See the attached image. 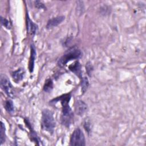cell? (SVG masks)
Wrapping results in <instances>:
<instances>
[{"label": "cell", "mask_w": 146, "mask_h": 146, "mask_svg": "<svg viewBox=\"0 0 146 146\" xmlns=\"http://www.w3.org/2000/svg\"><path fill=\"white\" fill-rule=\"evenodd\" d=\"M41 125L44 131L49 133L53 132L55 127V122L52 113L47 109H44L42 111Z\"/></svg>", "instance_id": "obj_1"}, {"label": "cell", "mask_w": 146, "mask_h": 146, "mask_svg": "<svg viewBox=\"0 0 146 146\" xmlns=\"http://www.w3.org/2000/svg\"><path fill=\"white\" fill-rule=\"evenodd\" d=\"M82 52L77 48H72L68 50L58 60V64L60 67L64 66L68 62L73 60L78 59L80 57Z\"/></svg>", "instance_id": "obj_2"}, {"label": "cell", "mask_w": 146, "mask_h": 146, "mask_svg": "<svg viewBox=\"0 0 146 146\" xmlns=\"http://www.w3.org/2000/svg\"><path fill=\"white\" fill-rule=\"evenodd\" d=\"M62 110L60 116L61 123L66 127H68L73 121V112L68 106V103L62 104Z\"/></svg>", "instance_id": "obj_3"}, {"label": "cell", "mask_w": 146, "mask_h": 146, "mask_svg": "<svg viewBox=\"0 0 146 146\" xmlns=\"http://www.w3.org/2000/svg\"><path fill=\"white\" fill-rule=\"evenodd\" d=\"M70 145H85V137L83 132L79 128L76 129L70 138Z\"/></svg>", "instance_id": "obj_4"}, {"label": "cell", "mask_w": 146, "mask_h": 146, "mask_svg": "<svg viewBox=\"0 0 146 146\" xmlns=\"http://www.w3.org/2000/svg\"><path fill=\"white\" fill-rule=\"evenodd\" d=\"M1 85L2 89L9 96L13 97L14 91L13 86L10 80L5 75H1Z\"/></svg>", "instance_id": "obj_5"}, {"label": "cell", "mask_w": 146, "mask_h": 146, "mask_svg": "<svg viewBox=\"0 0 146 146\" xmlns=\"http://www.w3.org/2000/svg\"><path fill=\"white\" fill-rule=\"evenodd\" d=\"M87 104L82 100H76L75 103V113L80 116L83 115L87 111Z\"/></svg>", "instance_id": "obj_6"}, {"label": "cell", "mask_w": 146, "mask_h": 146, "mask_svg": "<svg viewBox=\"0 0 146 146\" xmlns=\"http://www.w3.org/2000/svg\"><path fill=\"white\" fill-rule=\"evenodd\" d=\"M64 17L63 16H59V17L52 18L47 22L46 27L47 29H51L54 27H56L58 25L60 24L64 21Z\"/></svg>", "instance_id": "obj_7"}, {"label": "cell", "mask_w": 146, "mask_h": 146, "mask_svg": "<svg viewBox=\"0 0 146 146\" xmlns=\"http://www.w3.org/2000/svg\"><path fill=\"white\" fill-rule=\"evenodd\" d=\"M24 75H25L24 70L22 68H19L13 72V80L15 82H18L23 78Z\"/></svg>", "instance_id": "obj_8"}, {"label": "cell", "mask_w": 146, "mask_h": 146, "mask_svg": "<svg viewBox=\"0 0 146 146\" xmlns=\"http://www.w3.org/2000/svg\"><path fill=\"white\" fill-rule=\"evenodd\" d=\"M69 68L71 71L74 72L76 75L80 77L81 75V69H80V65L78 61H76L74 63L71 64L69 66Z\"/></svg>", "instance_id": "obj_9"}, {"label": "cell", "mask_w": 146, "mask_h": 146, "mask_svg": "<svg viewBox=\"0 0 146 146\" xmlns=\"http://www.w3.org/2000/svg\"><path fill=\"white\" fill-rule=\"evenodd\" d=\"M35 55H36V51H35V46L33 44H31V56H30V63H29V68H30V72H32L33 70Z\"/></svg>", "instance_id": "obj_10"}, {"label": "cell", "mask_w": 146, "mask_h": 146, "mask_svg": "<svg viewBox=\"0 0 146 146\" xmlns=\"http://www.w3.org/2000/svg\"><path fill=\"white\" fill-rule=\"evenodd\" d=\"M27 19H28L27 20V30H28L29 33H30L32 34H34L35 33L36 30L37 29L36 26L35 24H34L33 22H31L29 18Z\"/></svg>", "instance_id": "obj_11"}, {"label": "cell", "mask_w": 146, "mask_h": 146, "mask_svg": "<svg viewBox=\"0 0 146 146\" xmlns=\"http://www.w3.org/2000/svg\"><path fill=\"white\" fill-rule=\"evenodd\" d=\"M52 81L51 79H47L45 82L44 87H43V90L45 92H50L52 89Z\"/></svg>", "instance_id": "obj_12"}, {"label": "cell", "mask_w": 146, "mask_h": 146, "mask_svg": "<svg viewBox=\"0 0 146 146\" xmlns=\"http://www.w3.org/2000/svg\"><path fill=\"white\" fill-rule=\"evenodd\" d=\"M4 107L6 110L9 112H12L14 111V105L13 102L10 100H7L5 102Z\"/></svg>", "instance_id": "obj_13"}, {"label": "cell", "mask_w": 146, "mask_h": 146, "mask_svg": "<svg viewBox=\"0 0 146 146\" xmlns=\"http://www.w3.org/2000/svg\"><path fill=\"white\" fill-rule=\"evenodd\" d=\"M89 85L88 79L86 77H83L82 78V83H81V86H82V93H84L87 90L88 87Z\"/></svg>", "instance_id": "obj_14"}, {"label": "cell", "mask_w": 146, "mask_h": 146, "mask_svg": "<svg viewBox=\"0 0 146 146\" xmlns=\"http://www.w3.org/2000/svg\"><path fill=\"white\" fill-rule=\"evenodd\" d=\"M5 140V127L4 124L1 123V144H2Z\"/></svg>", "instance_id": "obj_15"}, {"label": "cell", "mask_w": 146, "mask_h": 146, "mask_svg": "<svg viewBox=\"0 0 146 146\" xmlns=\"http://www.w3.org/2000/svg\"><path fill=\"white\" fill-rule=\"evenodd\" d=\"M1 23L3 26L6 27L7 29H10L11 24L9 21L2 17H1Z\"/></svg>", "instance_id": "obj_16"}, {"label": "cell", "mask_w": 146, "mask_h": 146, "mask_svg": "<svg viewBox=\"0 0 146 146\" xmlns=\"http://www.w3.org/2000/svg\"><path fill=\"white\" fill-rule=\"evenodd\" d=\"M35 6L36 7H37L38 8H42V7H44V6L39 1H35Z\"/></svg>", "instance_id": "obj_17"}, {"label": "cell", "mask_w": 146, "mask_h": 146, "mask_svg": "<svg viewBox=\"0 0 146 146\" xmlns=\"http://www.w3.org/2000/svg\"><path fill=\"white\" fill-rule=\"evenodd\" d=\"M84 127L85 129H86L88 132H89L90 128V125H89V123H88V121H86L84 123Z\"/></svg>", "instance_id": "obj_18"}]
</instances>
